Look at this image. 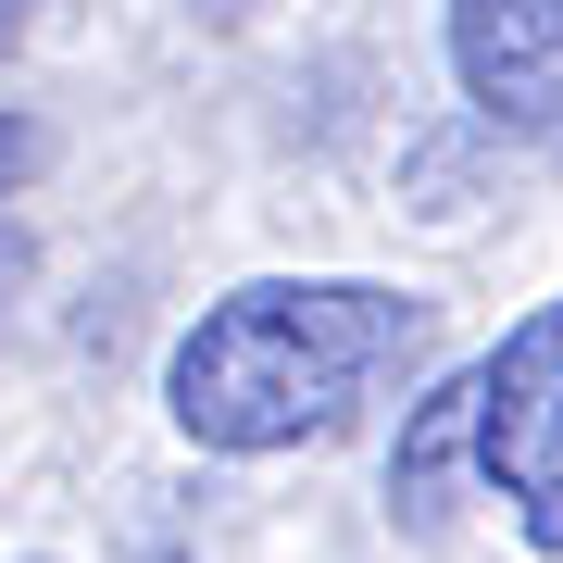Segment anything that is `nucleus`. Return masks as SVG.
Segmentation results:
<instances>
[{
    "instance_id": "1",
    "label": "nucleus",
    "mask_w": 563,
    "mask_h": 563,
    "mask_svg": "<svg viewBox=\"0 0 563 563\" xmlns=\"http://www.w3.org/2000/svg\"><path fill=\"white\" fill-rule=\"evenodd\" d=\"M426 363V301L376 276H251L201 301L176 351H163V413L213 463H276L351 439L363 401Z\"/></svg>"
},
{
    "instance_id": "2",
    "label": "nucleus",
    "mask_w": 563,
    "mask_h": 563,
    "mask_svg": "<svg viewBox=\"0 0 563 563\" xmlns=\"http://www.w3.org/2000/svg\"><path fill=\"white\" fill-rule=\"evenodd\" d=\"M476 488L539 563H563V301L514 313L501 351L476 363Z\"/></svg>"
},
{
    "instance_id": "3",
    "label": "nucleus",
    "mask_w": 563,
    "mask_h": 563,
    "mask_svg": "<svg viewBox=\"0 0 563 563\" xmlns=\"http://www.w3.org/2000/svg\"><path fill=\"white\" fill-rule=\"evenodd\" d=\"M439 38L488 139L563 151V0H439Z\"/></svg>"
},
{
    "instance_id": "4",
    "label": "nucleus",
    "mask_w": 563,
    "mask_h": 563,
    "mask_svg": "<svg viewBox=\"0 0 563 563\" xmlns=\"http://www.w3.org/2000/svg\"><path fill=\"white\" fill-rule=\"evenodd\" d=\"M451 476H476V376H439L426 401L401 413V451H388V514L413 539L451 526Z\"/></svg>"
},
{
    "instance_id": "5",
    "label": "nucleus",
    "mask_w": 563,
    "mask_h": 563,
    "mask_svg": "<svg viewBox=\"0 0 563 563\" xmlns=\"http://www.w3.org/2000/svg\"><path fill=\"white\" fill-rule=\"evenodd\" d=\"M13 176H25V113H0V201H13Z\"/></svg>"
},
{
    "instance_id": "6",
    "label": "nucleus",
    "mask_w": 563,
    "mask_h": 563,
    "mask_svg": "<svg viewBox=\"0 0 563 563\" xmlns=\"http://www.w3.org/2000/svg\"><path fill=\"white\" fill-rule=\"evenodd\" d=\"M25 25H38V0H0V51H13V38H25Z\"/></svg>"
}]
</instances>
